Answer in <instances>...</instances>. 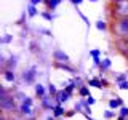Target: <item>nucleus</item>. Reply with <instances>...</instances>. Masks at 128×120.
I'll use <instances>...</instances> for the list:
<instances>
[{"label": "nucleus", "mask_w": 128, "mask_h": 120, "mask_svg": "<svg viewBox=\"0 0 128 120\" xmlns=\"http://www.w3.org/2000/svg\"><path fill=\"white\" fill-rule=\"evenodd\" d=\"M16 64H18V56H11V58H10V61L5 62L3 66H5L6 69H14V66H16Z\"/></svg>", "instance_id": "9b49d317"}, {"label": "nucleus", "mask_w": 128, "mask_h": 120, "mask_svg": "<svg viewBox=\"0 0 128 120\" xmlns=\"http://www.w3.org/2000/svg\"><path fill=\"white\" fill-rule=\"evenodd\" d=\"M122 80H126V74H120V75H117V77H115V82H122Z\"/></svg>", "instance_id": "bb28decb"}, {"label": "nucleus", "mask_w": 128, "mask_h": 120, "mask_svg": "<svg viewBox=\"0 0 128 120\" xmlns=\"http://www.w3.org/2000/svg\"><path fill=\"white\" fill-rule=\"evenodd\" d=\"M115 13L118 16H128V0H117V10Z\"/></svg>", "instance_id": "f03ea898"}, {"label": "nucleus", "mask_w": 128, "mask_h": 120, "mask_svg": "<svg viewBox=\"0 0 128 120\" xmlns=\"http://www.w3.org/2000/svg\"><path fill=\"white\" fill-rule=\"evenodd\" d=\"M120 90H128V80H122V82H118L117 85Z\"/></svg>", "instance_id": "4be33fe9"}, {"label": "nucleus", "mask_w": 128, "mask_h": 120, "mask_svg": "<svg viewBox=\"0 0 128 120\" xmlns=\"http://www.w3.org/2000/svg\"><path fill=\"white\" fill-rule=\"evenodd\" d=\"M88 2H98V0H88Z\"/></svg>", "instance_id": "2f4dec72"}, {"label": "nucleus", "mask_w": 128, "mask_h": 120, "mask_svg": "<svg viewBox=\"0 0 128 120\" xmlns=\"http://www.w3.org/2000/svg\"><path fill=\"white\" fill-rule=\"evenodd\" d=\"M62 115H66V110H64V107L61 106V102H58V106H54L53 109V117H62Z\"/></svg>", "instance_id": "6e6552de"}, {"label": "nucleus", "mask_w": 128, "mask_h": 120, "mask_svg": "<svg viewBox=\"0 0 128 120\" xmlns=\"http://www.w3.org/2000/svg\"><path fill=\"white\" fill-rule=\"evenodd\" d=\"M94 102H96V99H94L91 94H88V96H86V99H85V104H86V106H93Z\"/></svg>", "instance_id": "412c9836"}, {"label": "nucleus", "mask_w": 128, "mask_h": 120, "mask_svg": "<svg viewBox=\"0 0 128 120\" xmlns=\"http://www.w3.org/2000/svg\"><path fill=\"white\" fill-rule=\"evenodd\" d=\"M110 64H112V62H110V59L104 58L102 61H101V66H99V69H101V72H106V70L110 67Z\"/></svg>", "instance_id": "4468645a"}, {"label": "nucleus", "mask_w": 128, "mask_h": 120, "mask_svg": "<svg viewBox=\"0 0 128 120\" xmlns=\"http://www.w3.org/2000/svg\"><path fill=\"white\" fill-rule=\"evenodd\" d=\"M40 2H43V0H30V3H34V5H38Z\"/></svg>", "instance_id": "7c9ffc66"}, {"label": "nucleus", "mask_w": 128, "mask_h": 120, "mask_svg": "<svg viewBox=\"0 0 128 120\" xmlns=\"http://www.w3.org/2000/svg\"><path fill=\"white\" fill-rule=\"evenodd\" d=\"M78 94L82 96V98H86V96L90 94V90H88V86L82 85V86H80V90H78Z\"/></svg>", "instance_id": "a211bd4d"}, {"label": "nucleus", "mask_w": 128, "mask_h": 120, "mask_svg": "<svg viewBox=\"0 0 128 120\" xmlns=\"http://www.w3.org/2000/svg\"><path fill=\"white\" fill-rule=\"evenodd\" d=\"M128 117V107L125 106H120V110H118V118H126Z\"/></svg>", "instance_id": "f3484780"}, {"label": "nucleus", "mask_w": 128, "mask_h": 120, "mask_svg": "<svg viewBox=\"0 0 128 120\" xmlns=\"http://www.w3.org/2000/svg\"><path fill=\"white\" fill-rule=\"evenodd\" d=\"M104 117H106V118H112V117H115V112H114V109L106 110V112H104Z\"/></svg>", "instance_id": "5701e85b"}, {"label": "nucleus", "mask_w": 128, "mask_h": 120, "mask_svg": "<svg viewBox=\"0 0 128 120\" xmlns=\"http://www.w3.org/2000/svg\"><path fill=\"white\" fill-rule=\"evenodd\" d=\"M40 99H42V106H43V107H46L48 110H53V109H54L53 102L50 101V98H46V94L43 96V98H40Z\"/></svg>", "instance_id": "9d476101"}, {"label": "nucleus", "mask_w": 128, "mask_h": 120, "mask_svg": "<svg viewBox=\"0 0 128 120\" xmlns=\"http://www.w3.org/2000/svg\"><path fill=\"white\" fill-rule=\"evenodd\" d=\"M78 14H80V18H82L83 21H85V24H86V26H90V21H88V18H86V16L83 14V13H80V11H78Z\"/></svg>", "instance_id": "cd10ccee"}, {"label": "nucleus", "mask_w": 128, "mask_h": 120, "mask_svg": "<svg viewBox=\"0 0 128 120\" xmlns=\"http://www.w3.org/2000/svg\"><path fill=\"white\" fill-rule=\"evenodd\" d=\"M70 2H72V3H74V5H75V6H78V5H80V3H82V2H83V0H70Z\"/></svg>", "instance_id": "c756f323"}, {"label": "nucleus", "mask_w": 128, "mask_h": 120, "mask_svg": "<svg viewBox=\"0 0 128 120\" xmlns=\"http://www.w3.org/2000/svg\"><path fill=\"white\" fill-rule=\"evenodd\" d=\"M35 67H32V69H29V70H24L22 72V80L26 83H32L34 82V78H35Z\"/></svg>", "instance_id": "423d86ee"}, {"label": "nucleus", "mask_w": 128, "mask_h": 120, "mask_svg": "<svg viewBox=\"0 0 128 120\" xmlns=\"http://www.w3.org/2000/svg\"><path fill=\"white\" fill-rule=\"evenodd\" d=\"M43 2H46V0H43Z\"/></svg>", "instance_id": "473e14b6"}, {"label": "nucleus", "mask_w": 128, "mask_h": 120, "mask_svg": "<svg viewBox=\"0 0 128 120\" xmlns=\"http://www.w3.org/2000/svg\"><path fill=\"white\" fill-rule=\"evenodd\" d=\"M19 114H21L22 117H34V109H32V104L21 102V106H19Z\"/></svg>", "instance_id": "7ed1b4c3"}, {"label": "nucleus", "mask_w": 128, "mask_h": 120, "mask_svg": "<svg viewBox=\"0 0 128 120\" xmlns=\"http://www.w3.org/2000/svg\"><path fill=\"white\" fill-rule=\"evenodd\" d=\"M35 94H37L38 98H43V96H45V86H43L42 83H35Z\"/></svg>", "instance_id": "f8f14e48"}, {"label": "nucleus", "mask_w": 128, "mask_h": 120, "mask_svg": "<svg viewBox=\"0 0 128 120\" xmlns=\"http://www.w3.org/2000/svg\"><path fill=\"white\" fill-rule=\"evenodd\" d=\"M37 13H38V11H37V8H35V5H34V3H30V5L27 6V14H29L30 18H34Z\"/></svg>", "instance_id": "dca6fc26"}, {"label": "nucleus", "mask_w": 128, "mask_h": 120, "mask_svg": "<svg viewBox=\"0 0 128 120\" xmlns=\"http://www.w3.org/2000/svg\"><path fill=\"white\" fill-rule=\"evenodd\" d=\"M11 40H13V35H3L2 43H8V42H11Z\"/></svg>", "instance_id": "a878e982"}, {"label": "nucleus", "mask_w": 128, "mask_h": 120, "mask_svg": "<svg viewBox=\"0 0 128 120\" xmlns=\"http://www.w3.org/2000/svg\"><path fill=\"white\" fill-rule=\"evenodd\" d=\"M48 93H50V94L54 98V94L58 93V88H56V86L53 85V83H50V85H48Z\"/></svg>", "instance_id": "aec40b11"}, {"label": "nucleus", "mask_w": 128, "mask_h": 120, "mask_svg": "<svg viewBox=\"0 0 128 120\" xmlns=\"http://www.w3.org/2000/svg\"><path fill=\"white\" fill-rule=\"evenodd\" d=\"M120 106H123L122 98H117V99H109V107H110V109H118Z\"/></svg>", "instance_id": "1a4fd4ad"}, {"label": "nucleus", "mask_w": 128, "mask_h": 120, "mask_svg": "<svg viewBox=\"0 0 128 120\" xmlns=\"http://www.w3.org/2000/svg\"><path fill=\"white\" fill-rule=\"evenodd\" d=\"M61 3V0H46V8L48 10H56V6Z\"/></svg>", "instance_id": "ddd939ff"}, {"label": "nucleus", "mask_w": 128, "mask_h": 120, "mask_svg": "<svg viewBox=\"0 0 128 120\" xmlns=\"http://www.w3.org/2000/svg\"><path fill=\"white\" fill-rule=\"evenodd\" d=\"M88 86H94V88H102V83L99 78H90L88 80Z\"/></svg>", "instance_id": "2eb2a0df"}, {"label": "nucleus", "mask_w": 128, "mask_h": 120, "mask_svg": "<svg viewBox=\"0 0 128 120\" xmlns=\"http://www.w3.org/2000/svg\"><path fill=\"white\" fill-rule=\"evenodd\" d=\"M101 83H102V86H104V88H107V86H110V85H109V82H107V80H106V78H102V80H101Z\"/></svg>", "instance_id": "c85d7f7f"}, {"label": "nucleus", "mask_w": 128, "mask_h": 120, "mask_svg": "<svg viewBox=\"0 0 128 120\" xmlns=\"http://www.w3.org/2000/svg\"><path fill=\"white\" fill-rule=\"evenodd\" d=\"M3 78H5L6 82L13 83L14 80H16V75H14V72L11 70V69H6V67H5V69H3Z\"/></svg>", "instance_id": "0eeeda50"}, {"label": "nucleus", "mask_w": 128, "mask_h": 120, "mask_svg": "<svg viewBox=\"0 0 128 120\" xmlns=\"http://www.w3.org/2000/svg\"><path fill=\"white\" fill-rule=\"evenodd\" d=\"M69 98H70V93L66 91V88L64 90H58V93L54 94V99L58 102H66V101H69Z\"/></svg>", "instance_id": "20e7f679"}, {"label": "nucleus", "mask_w": 128, "mask_h": 120, "mask_svg": "<svg viewBox=\"0 0 128 120\" xmlns=\"http://www.w3.org/2000/svg\"><path fill=\"white\" fill-rule=\"evenodd\" d=\"M42 16L46 19V21H53V19H54V14H50V13H46V11H45V13H42Z\"/></svg>", "instance_id": "393cba45"}, {"label": "nucleus", "mask_w": 128, "mask_h": 120, "mask_svg": "<svg viewBox=\"0 0 128 120\" xmlns=\"http://www.w3.org/2000/svg\"><path fill=\"white\" fill-rule=\"evenodd\" d=\"M90 56H91V58H99V56H101V51H99V50H91Z\"/></svg>", "instance_id": "b1692460"}, {"label": "nucleus", "mask_w": 128, "mask_h": 120, "mask_svg": "<svg viewBox=\"0 0 128 120\" xmlns=\"http://www.w3.org/2000/svg\"><path fill=\"white\" fill-rule=\"evenodd\" d=\"M115 29H117V34L120 37H128V16H123L120 21H117Z\"/></svg>", "instance_id": "f257e3e1"}, {"label": "nucleus", "mask_w": 128, "mask_h": 120, "mask_svg": "<svg viewBox=\"0 0 128 120\" xmlns=\"http://www.w3.org/2000/svg\"><path fill=\"white\" fill-rule=\"evenodd\" d=\"M53 58H54V61H56V62H69V61H70L69 56L64 53L62 50H56L54 53H53Z\"/></svg>", "instance_id": "39448f33"}, {"label": "nucleus", "mask_w": 128, "mask_h": 120, "mask_svg": "<svg viewBox=\"0 0 128 120\" xmlns=\"http://www.w3.org/2000/svg\"><path fill=\"white\" fill-rule=\"evenodd\" d=\"M96 29L98 30H106L107 29V22L106 21H98L96 22Z\"/></svg>", "instance_id": "6ab92c4d"}]
</instances>
